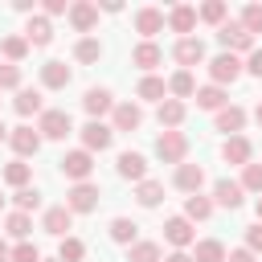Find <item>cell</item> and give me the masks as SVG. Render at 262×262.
<instances>
[{"label": "cell", "instance_id": "1", "mask_svg": "<svg viewBox=\"0 0 262 262\" xmlns=\"http://www.w3.org/2000/svg\"><path fill=\"white\" fill-rule=\"evenodd\" d=\"M37 131H41V139H66V135L74 131V119H70V111H61V106H49V111H41V119H37Z\"/></svg>", "mask_w": 262, "mask_h": 262}, {"label": "cell", "instance_id": "2", "mask_svg": "<svg viewBox=\"0 0 262 262\" xmlns=\"http://www.w3.org/2000/svg\"><path fill=\"white\" fill-rule=\"evenodd\" d=\"M156 156H160V164H184V156H188V135L184 131H164L160 139H156Z\"/></svg>", "mask_w": 262, "mask_h": 262}, {"label": "cell", "instance_id": "3", "mask_svg": "<svg viewBox=\"0 0 262 262\" xmlns=\"http://www.w3.org/2000/svg\"><path fill=\"white\" fill-rule=\"evenodd\" d=\"M57 164H61V176H70L74 184L90 180V172H94V156H90L86 147H78V151H66Z\"/></svg>", "mask_w": 262, "mask_h": 262}, {"label": "cell", "instance_id": "4", "mask_svg": "<svg viewBox=\"0 0 262 262\" xmlns=\"http://www.w3.org/2000/svg\"><path fill=\"white\" fill-rule=\"evenodd\" d=\"M98 201H102V192H98V184H90V180H82V184H74V188L66 192V209H70V213H94Z\"/></svg>", "mask_w": 262, "mask_h": 262}, {"label": "cell", "instance_id": "5", "mask_svg": "<svg viewBox=\"0 0 262 262\" xmlns=\"http://www.w3.org/2000/svg\"><path fill=\"white\" fill-rule=\"evenodd\" d=\"M217 41L225 45V53H233V49H246V53H254V37L246 33V25H242V20H225V25L217 29Z\"/></svg>", "mask_w": 262, "mask_h": 262}, {"label": "cell", "instance_id": "6", "mask_svg": "<svg viewBox=\"0 0 262 262\" xmlns=\"http://www.w3.org/2000/svg\"><path fill=\"white\" fill-rule=\"evenodd\" d=\"M209 78H213V86L237 82V78H242V61H237V53H217V57L209 61Z\"/></svg>", "mask_w": 262, "mask_h": 262}, {"label": "cell", "instance_id": "7", "mask_svg": "<svg viewBox=\"0 0 262 262\" xmlns=\"http://www.w3.org/2000/svg\"><path fill=\"white\" fill-rule=\"evenodd\" d=\"M111 139H115V127H106L102 119H90V123L82 127V147H86L90 156H94V151H106Z\"/></svg>", "mask_w": 262, "mask_h": 262}, {"label": "cell", "instance_id": "8", "mask_svg": "<svg viewBox=\"0 0 262 262\" xmlns=\"http://www.w3.org/2000/svg\"><path fill=\"white\" fill-rule=\"evenodd\" d=\"M139 123H143V106L139 102H115V111H111V127L115 131H139Z\"/></svg>", "mask_w": 262, "mask_h": 262}, {"label": "cell", "instance_id": "9", "mask_svg": "<svg viewBox=\"0 0 262 262\" xmlns=\"http://www.w3.org/2000/svg\"><path fill=\"white\" fill-rule=\"evenodd\" d=\"M164 237H168L176 250L196 246V229H192V221H188V217H168V221H164Z\"/></svg>", "mask_w": 262, "mask_h": 262}, {"label": "cell", "instance_id": "10", "mask_svg": "<svg viewBox=\"0 0 262 262\" xmlns=\"http://www.w3.org/2000/svg\"><path fill=\"white\" fill-rule=\"evenodd\" d=\"M172 57H176L184 70H192V66L205 61V41H201V37H180L176 49H172Z\"/></svg>", "mask_w": 262, "mask_h": 262}, {"label": "cell", "instance_id": "11", "mask_svg": "<svg viewBox=\"0 0 262 262\" xmlns=\"http://www.w3.org/2000/svg\"><path fill=\"white\" fill-rule=\"evenodd\" d=\"M8 143H12V151H16L20 160H25V156H37V151H41V131H37V127H12Z\"/></svg>", "mask_w": 262, "mask_h": 262}, {"label": "cell", "instance_id": "12", "mask_svg": "<svg viewBox=\"0 0 262 262\" xmlns=\"http://www.w3.org/2000/svg\"><path fill=\"white\" fill-rule=\"evenodd\" d=\"M221 160H225V164H237V168L254 164V147H250V139H246V135H229L225 147H221Z\"/></svg>", "mask_w": 262, "mask_h": 262}, {"label": "cell", "instance_id": "13", "mask_svg": "<svg viewBox=\"0 0 262 262\" xmlns=\"http://www.w3.org/2000/svg\"><path fill=\"white\" fill-rule=\"evenodd\" d=\"M242 192H246V188H242V180H229V176L213 184V201H217L221 209H242V201H246Z\"/></svg>", "mask_w": 262, "mask_h": 262}, {"label": "cell", "instance_id": "14", "mask_svg": "<svg viewBox=\"0 0 262 262\" xmlns=\"http://www.w3.org/2000/svg\"><path fill=\"white\" fill-rule=\"evenodd\" d=\"M70 25H74L78 33H90V29L98 25V4H90V0H74V4H70Z\"/></svg>", "mask_w": 262, "mask_h": 262}, {"label": "cell", "instance_id": "15", "mask_svg": "<svg viewBox=\"0 0 262 262\" xmlns=\"http://www.w3.org/2000/svg\"><path fill=\"white\" fill-rule=\"evenodd\" d=\"M160 29H164V12H160L156 4H143V8L135 12V33H143V41H151Z\"/></svg>", "mask_w": 262, "mask_h": 262}, {"label": "cell", "instance_id": "16", "mask_svg": "<svg viewBox=\"0 0 262 262\" xmlns=\"http://www.w3.org/2000/svg\"><path fill=\"white\" fill-rule=\"evenodd\" d=\"M82 106H86V115H90V119H102L106 111H115V98H111V90H106V86H90V90H86V98H82Z\"/></svg>", "mask_w": 262, "mask_h": 262}, {"label": "cell", "instance_id": "17", "mask_svg": "<svg viewBox=\"0 0 262 262\" xmlns=\"http://www.w3.org/2000/svg\"><path fill=\"white\" fill-rule=\"evenodd\" d=\"M70 78H74V74H70L66 61H45V66H41V86H45V90H66Z\"/></svg>", "mask_w": 262, "mask_h": 262}, {"label": "cell", "instance_id": "18", "mask_svg": "<svg viewBox=\"0 0 262 262\" xmlns=\"http://www.w3.org/2000/svg\"><path fill=\"white\" fill-rule=\"evenodd\" d=\"M201 184H205V168H201V164H188V160H184V164L176 168V188L192 196V192H201Z\"/></svg>", "mask_w": 262, "mask_h": 262}, {"label": "cell", "instance_id": "19", "mask_svg": "<svg viewBox=\"0 0 262 262\" xmlns=\"http://www.w3.org/2000/svg\"><path fill=\"white\" fill-rule=\"evenodd\" d=\"M41 225H45V233H53V237H70L66 229L74 225V213H70L66 205H53V209H45V221H41Z\"/></svg>", "mask_w": 262, "mask_h": 262}, {"label": "cell", "instance_id": "20", "mask_svg": "<svg viewBox=\"0 0 262 262\" xmlns=\"http://www.w3.org/2000/svg\"><path fill=\"white\" fill-rule=\"evenodd\" d=\"M196 20H201V16H196L192 4H176V8L168 12V29H172V33H184V37L196 29Z\"/></svg>", "mask_w": 262, "mask_h": 262}, {"label": "cell", "instance_id": "21", "mask_svg": "<svg viewBox=\"0 0 262 262\" xmlns=\"http://www.w3.org/2000/svg\"><path fill=\"white\" fill-rule=\"evenodd\" d=\"M25 41L37 45V49H45V45L53 41V25H49V16H29V25H25Z\"/></svg>", "mask_w": 262, "mask_h": 262}, {"label": "cell", "instance_id": "22", "mask_svg": "<svg viewBox=\"0 0 262 262\" xmlns=\"http://www.w3.org/2000/svg\"><path fill=\"white\" fill-rule=\"evenodd\" d=\"M119 176H123V180H135V184L147 180V160H143L139 151H123V156H119Z\"/></svg>", "mask_w": 262, "mask_h": 262}, {"label": "cell", "instance_id": "23", "mask_svg": "<svg viewBox=\"0 0 262 262\" xmlns=\"http://www.w3.org/2000/svg\"><path fill=\"white\" fill-rule=\"evenodd\" d=\"M131 61H135L139 70H147V74H151V70L164 61V53H160V45H156V41H139V45L131 49Z\"/></svg>", "mask_w": 262, "mask_h": 262}, {"label": "cell", "instance_id": "24", "mask_svg": "<svg viewBox=\"0 0 262 262\" xmlns=\"http://www.w3.org/2000/svg\"><path fill=\"white\" fill-rule=\"evenodd\" d=\"M168 94L172 98H196V78H192V70H176L172 78H168Z\"/></svg>", "mask_w": 262, "mask_h": 262}, {"label": "cell", "instance_id": "25", "mask_svg": "<svg viewBox=\"0 0 262 262\" xmlns=\"http://www.w3.org/2000/svg\"><path fill=\"white\" fill-rule=\"evenodd\" d=\"M156 119H160V127L176 131V127L184 123V102H180V98H164V102L156 106Z\"/></svg>", "mask_w": 262, "mask_h": 262}, {"label": "cell", "instance_id": "26", "mask_svg": "<svg viewBox=\"0 0 262 262\" xmlns=\"http://www.w3.org/2000/svg\"><path fill=\"white\" fill-rule=\"evenodd\" d=\"M135 94H139V98H147V102H164V98H168V82H164V78H156V74H143V78H139V86H135Z\"/></svg>", "mask_w": 262, "mask_h": 262}, {"label": "cell", "instance_id": "27", "mask_svg": "<svg viewBox=\"0 0 262 262\" xmlns=\"http://www.w3.org/2000/svg\"><path fill=\"white\" fill-rule=\"evenodd\" d=\"M196 106L201 111H221V106H229V98H225V86H196Z\"/></svg>", "mask_w": 262, "mask_h": 262}, {"label": "cell", "instance_id": "28", "mask_svg": "<svg viewBox=\"0 0 262 262\" xmlns=\"http://www.w3.org/2000/svg\"><path fill=\"white\" fill-rule=\"evenodd\" d=\"M242 127H246V111H242V106H221V111H217V131L242 135Z\"/></svg>", "mask_w": 262, "mask_h": 262}, {"label": "cell", "instance_id": "29", "mask_svg": "<svg viewBox=\"0 0 262 262\" xmlns=\"http://www.w3.org/2000/svg\"><path fill=\"white\" fill-rule=\"evenodd\" d=\"M12 106H16V115H41L45 111V102H41V90H16V98H12Z\"/></svg>", "mask_w": 262, "mask_h": 262}, {"label": "cell", "instance_id": "30", "mask_svg": "<svg viewBox=\"0 0 262 262\" xmlns=\"http://www.w3.org/2000/svg\"><path fill=\"white\" fill-rule=\"evenodd\" d=\"M135 201H139L143 209H156V205L164 201V184H160V180H139V184H135Z\"/></svg>", "mask_w": 262, "mask_h": 262}, {"label": "cell", "instance_id": "31", "mask_svg": "<svg viewBox=\"0 0 262 262\" xmlns=\"http://www.w3.org/2000/svg\"><path fill=\"white\" fill-rule=\"evenodd\" d=\"M184 217H188V221H209V217H213V201L201 196V192L184 196Z\"/></svg>", "mask_w": 262, "mask_h": 262}, {"label": "cell", "instance_id": "32", "mask_svg": "<svg viewBox=\"0 0 262 262\" xmlns=\"http://www.w3.org/2000/svg\"><path fill=\"white\" fill-rule=\"evenodd\" d=\"M229 254H225V246L217 242V237H205V242H196V250H192V262H225Z\"/></svg>", "mask_w": 262, "mask_h": 262}, {"label": "cell", "instance_id": "33", "mask_svg": "<svg viewBox=\"0 0 262 262\" xmlns=\"http://www.w3.org/2000/svg\"><path fill=\"white\" fill-rule=\"evenodd\" d=\"M196 16H201V20H209V25H217V29H221V25H225V20H229V4H225V0H205V4H201V8H196Z\"/></svg>", "mask_w": 262, "mask_h": 262}, {"label": "cell", "instance_id": "34", "mask_svg": "<svg viewBox=\"0 0 262 262\" xmlns=\"http://www.w3.org/2000/svg\"><path fill=\"white\" fill-rule=\"evenodd\" d=\"M135 233H139V225H135L131 217H115V221H111V242H119V246H135Z\"/></svg>", "mask_w": 262, "mask_h": 262}, {"label": "cell", "instance_id": "35", "mask_svg": "<svg viewBox=\"0 0 262 262\" xmlns=\"http://www.w3.org/2000/svg\"><path fill=\"white\" fill-rule=\"evenodd\" d=\"M29 49H33V45L25 41V33H12V37H4V41H0V53H4V57H8L12 66H16V61H20V57H25Z\"/></svg>", "mask_w": 262, "mask_h": 262}, {"label": "cell", "instance_id": "36", "mask_svg": "<svg viewBox=\"0 0 262 262\" xmlns=\"http://www.w3.org/2000/svg\"><path fill=\"white\" fill-rule=\"evenodd\" d=\"M74 57H78L82 66L98 61V57H102V41H98V37H78V45H74Z\"/></svg>", "mask_w": 262, "mask_h": 262}, {"label": "cell", "instance_id": "37", "mask_svg": "<svg viewBox=\"0 0 262 262\" xmlns=\"http://www.w3.org/2000/svg\"><path fill=\"white\" fill-rule=\"evenodd\" d=\"M29 176H33V168H29L25 160L4 164V184H12V188H29Z\"/></svg>", "mask_w": 262, "mask_h": 262}, {"label": "cell", "instance_id": "38", "mask_svg": "<svg viewBox=\"0 0 262 262\" xmlns=\"http://www.w3.org/2000/svg\"><path fill=\"white\" fill-rule=\"evenodd\" d=\"M29 229H33V221H29V213H8V217H4V233H8V237H16V242H25V237H29Z\"/></svg>", "mask_w": 262, "mask_h": 262}, {"label": "cell", "instance_id": "39", "mask_svg": "<svg viewBox=\"0 0 262 262\" xmlns=\"http://www.w3.org/2000/svg\"><path fill=\"white\" fill-rule=\"evenodd\" d=\"M127 262H160V246L156 242H135V246H127Z\"/></svg>", "mask_w": 262, "mask_h": 262}, {"label": "cell", "instance_id": "40", "mask_svg": "<svg viewBox=\"0 0 262 262\" xmlns=\"http://www.w3.org/2000/svg\"><path fill=\"white\" fill-rule=\"evenodd\" d=\"M57 258H61V262H82V258H86V246H82L78 237H61Z\"/></svg>", "mask_w": 262, "mask_h": 262}, {"label": "cell", "instance_id": "41", "mask_svg": "<svg viewBox=\"0 0 262 262\" xmlns=\"http://www.w3.org/2000/svg\"><path fill=\"white\" fill-rule=\"evenodd\" d=\"M12 201H16V213L41 209V192H37V188H16V192H12Z\"/></svg>", "mask_w": 262, "mask_h": 262}, {"label": "cell", "instance_id": "42", "mask_svg": "<svg viewBox=\"0 0 262 262\" xmlns=\"http://www.w3.org/2000/svg\"><path fill=\"white\" fill-rule=\"evenodd\" d=\"M242 25H246L250 37H258V33H262V4H246V8H242Z\"/></svg>", "mask_w": 262, "mask_h": 262}, {"label": "cell", "instance_id": "43", "mask_svg": "<svg viewBox=\"0 0 262 262\" xmlns=\"http://www.w3.org/2000/svg\"><path fill=\"white\" fill-rule=\"evenodd\" d=\"M16 86H20V66L0 61V90H16Z\"/></svg>", "mask_w": 262, "mask_h": 262}, {"label": "cell", "instance_id": "44", "mask_svg": "<svg viewBox=\"0 0 262 262\" xmlns=\"http://www.w3.org/2000/svg\"><path fill=\"white\" fill-rule=\"evenodd\" d=\"M242 188L262 192V164H246V168H242Z\"/></svg>", "mask_w": 262, "mask_h": 262}, {"label": "cell", "instance_id": "45", "mask_svg": "<svg viewBox=\"0 0 262 262\" xmlns=\"http://www.w3.org/2000/svg\"><path fill=\"white\" fill-rule=\"evenodd\" d=\"M12 262H41V250L33 242H16L12 246Z\"/></svg>", "mask_w": 262, "mask_h": 262}, {"label": "cell", "instance_id": "46", "mask_svg": "<svg viewBox=\"0 0 262 262\" xmlns=\"http://www.w3.org/2000/svg\"><path fill=\"white\" fill-rule=\"evenodd\" d=\"M246 250H254V254H262V221H254V225L246 229Z\"/></svg>", "mask_w": 262, "mask_h": 262}, {"label": "cell", "instance_id": "47", "mask_svg": "<svg viewBox=\"0 0 262 262\" xmlns=\"http://www.w3.org/2000/svg\"><path fill=\"white\" fill-rule=\"evenodd\" d=\"M61 12L70 16V4L66 0H45V16H61Z\"/></svg>", "mask_w": 262, "mask_h": 262}, {"label": "cell", "instance_id": "48", "mask_svg": "<svg viewBox=\"0 0 262 262\" xmlns=\"http://www.w3.org/2000/svg\"><path fill=\"white\" fill-rule=\"evenodd\" d=\"M225 262H258V254L242 246V250H229V258H225Z\"/></svg>", "mask_w": 262, "mask_h": 262}, {"label": "cell", "instance_id": "49", "mask_svg": "<svg viewBox=\"0 0 262 262\" xmlns=\"http://www.w3.org/2000/svg\"><path fill=\"white\" fill-rule=\"evenodd\" d=\"M246 70H250L254 78H262V49H254V53H250V61H246Z\"/></svg>", "mask_w": 262, "mask_h": 262}, {"label": "cell", "instance_id": "50", "mask_svg": "<svg viewBox=\"0 0 262 262\" xmlns=\"http://www.w3.org/2000/svg\"><path fill=\"white\" fill-rule=\"evenodd\" d=\"M164 262H192V254H184V250H172Z\"/></svg>", "mask_w": 262, "mask_h": 262}, {"label": "cell", "instance_id": "51", "mask_svg": "<svg viewBox=\"0 0 262 262\" xmlns=\"http://www.w3.org/2000/svg\"><path fill=\"white\" fill-rule=\"evenodd\" d=\"M0 262H12V250H8V242L0 237Z\"/></svg>", "mask_w": 262, "mask_h": 262}, {"label": "cell", "instance_id": "52", "mask_svg": "<svg viewBox=\"0 0 262 262\" xmlns=\"http://www.w3.org/2000/svg\"><path fill=\"white\" fill-rule=\"evenodd\" d=\"M254 119H258V127H262V102H258V106H254Z\"/></svg>", "mask_w": 262, "mask_h": 262}, {"label": "cell", "instance_id": "53", "mask_svg": "<svg viewBox=\"0 0 262 262\" xmlns=\"http://www.w3.org/2000/svg\"><path fill=\"white\" fill-rule=\"evenodd\" d=\"M8 135H12V131H8V127H4V123H0V143H4V139H8Z\"/></svg>", "mask_w": 262, "mask_h": 262}, {"label": "cell", "instance_id": "54", "mask_svg": "<svg viewBox=\"0 0 262 262\" xmlns=\"http://www.w3.org/2000/svg\"><path fill=\"white\" fill-rule=\"evenodd\" d=\"M254 213H258V221H262V196H258V205H254Z\"/></svg>", "mask_w": 262, "mask_h": 262}, {"label": "cell", "instance_id": "55", "mask_svg": "<svg viewBox=\"0 0 262 262\" xmlns=\"http://www.w3.org/2000/svg\"><path fill=\"white\" fill-rule=\"evenodd\" d=\"M41 262H61V258H41Z\"/></svg>", "mask_w": 262, "mask_h": 262}, {"label": "cell", "instance_id": "56", "mask_svg": "<svg viewBox=\"0 0 262 262\" xmlns=\"http://www.w3.org/2000/svg\"><path fill=\"white\" fill-rule=\"evenodd\" d=\"M0 209H4V196H0Z\"/></svg>", "mask_w": 262, "mask_h": 262}]
</instances>
